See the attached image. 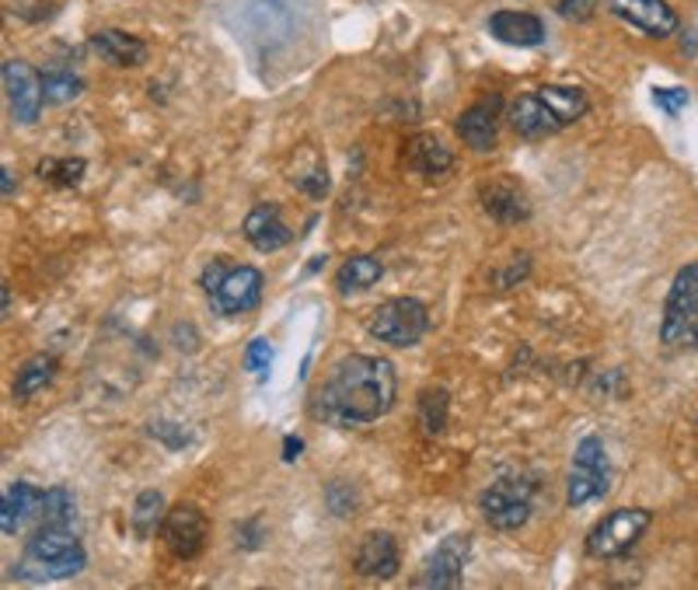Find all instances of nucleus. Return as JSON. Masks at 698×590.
<instances>
[{"mask_svg":"<svg viewBox=\"0 0 698 590\" xmlns=\"http://www.w3.org/2000/svg\"><path fill=\"white\" fill-rule=\"evenodd\" d=\"M300 447H304V444H300L297 437H286V440H283V461H294V458L300 455Z\"/></svg>","mask_w":698,"mask_h":590,"instance_id":"obj_37","label":"nucleus"},{"mask_svg":"<svg viewBox=\"0 0 698 590\" xmlns=\"http://www.w3.org/2000/svg\"><path fill=\"white\" fill-rule=\"evenodd\" d=\"M647 528H650V510H642V507L612 510L604 521H598L594 528H590L587 552L594 559H618L642 539V534H647Z\"/></svg>","mask_w":698,"mask_h":590,"instance_id":"obj_5","label":"nucleus"},{"mask_svg":"<svg viewBox=\"0 0 698 590\" xmlns=\"http://www.w3.org/2000/svg\"><path fill=\"white\" fill-rule=\"evenodd\" d=\"M0 297H4V318L11 315V287L4 283V287H0Z\"/></svg>","mask_w":698,"mask_h":590,"instance_id":"obj_40","label":"nucleus"},{"mask_svg":"<svg viewBox=\"0 0 698 590\" xmlns=\"http://www.w3.org/2000/svg\"><path fill=\"white\" fill-rule=\"evenodd\" d=\"M682 343H688V346H698V318H695L691 326H688V332H685V339H682Z\"/></svg>","mask_w":698,"mask_h":590,"instance_id":"obj_39","label":"nucleus"},{"mask_svg":"<svg viewBox=\"0 0 698 590\" xmlns=\"http://www.w3.org/2000/svg\"><path fill=\"white\" fill-rule=\"evenodd\" d=\"M235 539H238V545H241V548H259V545L265 542V531H262V524L252 517V521L238 524Z\"/></svg>","mask_w":698,"mask_h":590,"instance_id":"obj_36","label":"nucleus"},{"mask_svg":"<svg viewBox=\"0 0 698 590\" xmlns=\"http://www.w3.org/2000/svg\"><path fill=\"white\" fill-rule=\"evenodd\" d=\"M531 496H534V479L517 472L507 479H496L493 486L478 496V507L493 531H521L531 521Z\"/></svg>","mask_w":698,"mask_h":590,"instance_id":"obj_4","label":"nucleus"},{"mask_svg":"<svg viewBox=\"0 0 698 590\" xmlns=\"http://www.w3.org/2000/svg\"><path fill=\"white\" fill-rule=\"evenodd\" d=\"M291 182H294V186H297L300 192H308V196H311V200H321V196H326V192H329V172L318 165V168H311L308 175H294V178H291Z\"/></svg>","mask_w":698,"mask_h":590,"instance_id":"obj_32","label":"nucleus"},{"mask_svg":"<svg viewBox=\"0 0 698 590\" xmlns=\"http://www.w3.org/2000/svg\"><path fill=\"white\" fill-rule=\"evenodd\" d=\"M405 165L426 178H437L454 168V154L447 151L434 133H416V137H409V144H405Z\"/></svg>","mask_w":698,"mask_h":590,"instance_id":"obj_20","label":"nucleus"},{"mask_svg":"<svg viewBox=\"0 0 698 590\" xmlns=\"http://www.w3.org/2000/svg\"><path fill=\"white\" fill-rule=\"evenodd\" d=\"M270 364H273V346H270V339H252L245 350V367L248 370H256L259 378H270Z\"/></svg>","mask_w":698,"mask_h":590,"instance_id":"obj_31","label":"nucleus"},{"mask_svg":"<svg viewBox=\"0 0 698 590\" xmlns=\"http://www.w3.org/2000/svg\"><path fill=\"white\" fill-rule=\"evenodd\" d=\"M84 566H87V552L81 548L70 524H39V531H35L25 545L22 563L14 566V577L46 583V580L78 577Z\"/></svg>","mask_w":698,"mask_h":590,"instance_id":"obj_2","label":"nucleus"},{"mask_svg":"<svg viewBox=\"0 0 698 590\" xmlns=\"http://www.w3.org/2000/svg\"><path fill=\"white\" fill-rule=\"evenodd\" d=\"M35 517H39V524H70L74 521V496H70V489H63V486H49L39 496V510H35Z\"/></svg>","mask_w":698,"mask_h":590,"instance_id":"obj_27","label":"nucleus"},{"mask_svg":"<svg viewBox=\"0 0 698 590\" xmlns=\"http://www.w3.org/2000/svg\"><path fill=\"white\" fill-rule=\"evenodd\" d=\"M92 46L98 52V60H105L109 67H119V70H133L147 60V46H143V39H137L130 32H119V28L98 32Z\"/></svg>","mask_w":698,"mask_h":590,"instance_id":"obj_19","label":"nucleus"},{"mask_svg":"<svg viewBox=\"0 0 698 590\" xmlns=\"http://www.w3.org/2000/svg\"><path fill=\"white\" fill-rule=\"evenodd\" d=\"M653 102L667 116H677L682 109H688V92H685V87H653Z\"/></svg>","mask_w":698,"mask_h":590,"instance_id":"obj_33","label":"nucleus"},{"mask_svg":"<svg viewBox=\"0 0 698 590\" xmlns=\"http://www.w3.org/2000/svg\"><path fill=\"white\" fill-rule=\"evenodd\" d=\"M510 130L524 140H545V137L559 133L566 127L556 119V113H552L548 105L539 98V92H531V95H521L510 105Z\"/></svg>","mask_w":698,"mask_h":590,"instance_id":"obj_18","label":"nucleus"},{"mask_svg":"<svg viewBox=\"0 0 698 590\" xmlns=\"http://www.w3.org/2000/svg\"><path fill=\"white\" fill-rule=\"evenodd\" d=\"M147 434L151 437H157V440H165L171 451H178V447H186L189 444V434L182 430V426L178 423H168V420H157V423H151L147 426Z\"/></svg>","mask_w":698,"mask_h":590,"instance_id":"obj_34","label":"nucleus"},{"mask_svg":"<svg viewBox=\"0 0 698 590\" xmlns=\"http://www.w3.org/2000/svg\"><path fill=\"white\" fill-rule=\"evenodd\" d=\"M39 496L43 493L35 489L32 482H11L8 486L4 499H0V531H4L8 539H14L28 517L39 510Z\"/></svg>","mask_w":698,"mask_h":590,"instance_id":"obj_21","label":"nucleus"},{"mask_svg":"<svg viewBox=\"0 0 698 590\" xmlns=\"http://www.w3.org/2000/svg\"><path fill=\"white\" fill-rule=\"evenodd\" d=\"M607 493V451L601 437L587 434L580 437L577 451H572V469L566 482V504L583 507L590 499H598Z\"/></svg>","mask_w":698,"mask_h":590,"instance_id":"obj_6","label":"nucleus"},{"mask_svg":"<svg viewBox=\"0 0 698 590\" xmlns=\"http://www.w3.org/2000/svg\"><path fill=\"white\" fill-rule=\"evenodd\" d=\"M43 95L49 105H70L84 95V81L70 70H49V74H43Z\"/></svg>","mask_w":698,"mask_h":590,"instance_id":"obj_28","label":"nucleus"},{"mask_svg":"<svg viewBox=\"0 0 698 590\" xmlns=\"http://www.w3.org/2000/svg\"><path fill=\"white\" fill-rule=\"evenodd\" d=\"M556 11H559V17H566V22H590L594 0H559Z\"/></svg>","mask_w":698,"mask_h":590,"instance_id":"obj_35","label":"nucleus"},{"mask_svg":"<svg viewBox=\"0 0 698 590\" xmlns=\"http://www.w3.org/2000/svg\"><path fill=\"white\" fill-rule=\"evenodd\" d=\"M326 499H329V510L335 517H350L356 510V489L350 486V482H329V489H326Z\"/></svg>","mask_w":698,"mask_h":590,"instance_id":"obj_30","label":"nucleus"},{"mask_svg":"<svg viewBox=\"0 0 698 590\" xmlns=\"http://www.w3.org/2000/svg\"><path fill=\"white\" fill-rule=\"evenodd\" d=\"M399 399V374L395 364L385 356L350 353L339 364H332L326 385L318 391L321 416L335 423H374L391 413Z\"/></svg>","mask_w":698,"mask_h":590,"instance_id":"obj_1","label":"nucleus"},{"mask_svg":"<svg viewBox=\"0 0 698 590\" xmlns=\"http://www.w3.org/2000/svg\"><path fill=\"white\" fill-rule=\"evenodd\" d=\"M478 203L496 224H524L531 217V200L524 186L510 175H496L478 189Z\"/></svg>","mask_w":698,"mask_h":590,"instance_id":"obj_12","label":"nucleus"},{"mask_svg":"<svg viewBox=\"0 0 698 590\" xmlns=\"http://www.w3.org/2000/svg\"><path fill=\"white\" fill-rule=\"evenodd\" d=\"M4 92H8L14 119L22 122V127H32V122L39 119L43 102H46L43 78L35 74L25 60H8L4 63Z\"/></svg>","mask_w":698,"mask_h":590,"instance_id":"obj_11","label":"nucleus"},{"mask_svg":"<svg viewBox=\"0 0 698 590\" xmlns=\"http://www.w3.org/2000/svg\"><path fill=\"white\" fill-rule=\"evenodd\" d=\"M353 566H356V574L367 577V580H391V577H399L402 556H399L395 534H388V531H367L364 539H360V545H356Z\"/></svg>","mask_w":698,"mask_h":590,"instance_id":"obj_13","label":"nucleus"},{"mask_svg":"<svg viewBox=\"0 0 698 590\" xmlns=\"http://www.w3.org/2000/svg\"><path fill=\"white\" fill-rule=\"evenodd\" d=\"M52 374H57V361H52L49 353H39V356H32V361H25L22 367H17L14 385H11L14 402L35 399V396H39V391L52 381Z\"/></svg>","mask_w":698,"mask_h":590,"instance_id":"obj_22","label":"nucleus"},{"mask_svg":"<svg viewBox=\"0 0 698 590\" xmlns=\"http://www.w3.org/2000/svg\"><path fill=\"white\" fill-rule=\"evenodd\" d=\"M429 329V311L426 304L416 297H395V300H385L381 308H374L367 318V332L378 339L385 346H395V350H409L416 346L419 339Z\"/></svg>","mask_w":698,"mask_h":590,"instance_id":"obj_3","label":"nucleus"},{"mask_svg":"<svg viewBox=\"0 0 698 590\" xmlns=\"http://www.w3.org/2000/svg\"><path fill=\"white\" fill-rule=\"evenodd\" d=\"M496 113H499V98H489V102H478L458 116L454 130L475 154H489L496 148V140H499V116Z\"/></svg>","mask_w":698,"mask_h":590,"instance_id":"obj_16","label":"nucleus"},{"mask_svg":"<svg viewBox=\"0 0 698 590\" xmlns=\"http://www.w3.org/2000/svg\"><path fill=\"white\" fill-rule=\"evenodd\" d=\"M241 235H245V241L256 248V252H280V248H286L294 241V231L283 224V217H280V206H273V203H259V206H252L248 210V217H245V224H241Z\"/></svg>","mask_w":698,"mask_h":590,"instance_id":"obj_15","label":"nucleus"},{"mask_svg":"<svg viewBox=\"0 0 698 590\" xmlns=\"http://www.w3.org/2000/svg\"><path fill=\"white\" fill-rule=\"evenodd\" d=\"M262 283L265 280H262V273L256 270V266H238V270H224L221 283L206 294L213 315L235 318V315H245V311L259 308Z\"/></svg>","mask_w":698,"mask_h":590,"instance_id":"obj_8","label":"nucleus"},{"mask_svg":"<svg viewBox=\"0 0 698 590\" xmlns=\"http://www.w3.org/2000/svg\"><path fill=\"white\" fill-rule=\"evenodd\" d=\"M385 276V266L378 256H353L339 266L335 273V287L343 294H356V291H370L374 283Z\"/></svg>","mask_w":698,"mask_h":590,"instance_id":"obj_23","label":"nucleus"},{"mask_svg":"<svg viewBox=\"0 0 698 590\" xmlns=\"http://www.w3.org/2000/svg\"><path fill=\"white\" fill-rule=\"evenodd\" d=\"M84 168L87 165L81 157H46V161H39V168L35 172H39V178H46V182L70 189L84 178Z\"/></svg>","mask_w":698,"mask_h":590,"instance_id":"obj_29","label":"nucleus"},{"mask_svg":"<svg viewBox=\"0 0 698 590\" xmlns=\"http://www.w3.org/2000/svg\"><path fill=\"white\" fill-rule=\"evenodd\" d=\"M622 22H629L632 28L653 35V39H667V35L677 32V11L667 4V0H607Z\"/></svg>","mask_w":698,"mask_h":590,"instance_id":"obj_14","label":"nucleus"},{"mask_svg":"<svg viewBox=\"0 0 698 590\" xmlns=\"http://www.w3.org/2000/svg\"><path fill=\"white\" fill-rule=\"evenodd\" d=\"M0 178H4V196L11 200V192L17 189V182H14V172H11V168H4V172H0Z\"/></svg>","mask_w":698,"mask_h":590,"instance_id":"obj_38","label":"nucleus"},{"mask_svg":"<svg viewBox=\"0 0 698 590\" xmlns=\"http://www.w3.org/2000/svg\"><path fill=\"white\" fill-rule=\"evenodd\" d=\"M464 563H469V539L464 534H451L437 545V552L423 563L416 587L429 590H458L464 583Z\"/></svg>","mask_w":698,"mask_h":590,"instance_id":"obj_10","label":"nucleus"},{"mask_svg":"<svg viewBox=\"0 0 698 590\" xmlns=\"http://www.w3.org/2000/svg\"><path fill=\"white\" fill-rule=\"evenodd\" d=\"M130 524L140 539H151L154 531H161V524H165V496H161L157 489H143L133 504Z\"/></svg>","mask_w":698,"mask_h":590,"instance_id":"obj_25","label":"nucleus"},{"mask_svg":"<svg viewBox=\"0 0 698 590\" xmlns=\"http://www.w3.org/2000/svg\"><path fill=\"white\" fill-rule=\"evenodd\" d=\"M161 539H165V545L175 559H196L206 548V539H210L206 514L192 504L171 507L165 514V524H161Z\"/></svg>","mask_w":698,"mask_h":590,"instance_id":"obj_9","label":"nucleus"},{"mask_svg":"<svg viewBox=\"0 0 698 590\" xmlns=\"http://www.w3.org/2000/svg\"><path fill=\"white\" fill-rule=\"evenodd\" d=\"M698 318V262H688L685 270H677L667 304H664V321H660V339L667 346L682 343L688 326Z\"/></svg>","mask_w":698,"mask_h":590,"instance_id":"obj_7","label":"nucleus"},{"mask_svg":"<svg viewBox=\"0 0 698 590\" xmlns=\"http://www.w3.org/2000/svg\"><path fill=\"white\" fill-rule=\"evenodd\" d=\"M447 409H451V396L443 388H423L419 391V423L429 437L443 434L447 426Z\"/></svg>","mask_w":698,"mask_h":590,"instance_id":"obj_26","label":"nucleus"},{"mask_svg":"<svg viewBox=\"0 0 698 590\" xmlns=\"http://www.w3.org/2000/svg\"><path fill=\"white\" fill-rule=\"evenodd\" d=\"M539 98L548 105L552 113H556V119L563 122V127L583 119L587 109H590L587 95L580 92V87H569V84H545V87H539Z\"/></svg>","mask_w":698,"mask_h":590,"instance_id":"obj_24","label":"nucleus"},{"mask_svg":"<svg viewBox=\"0 0 698 590\" xmlns=\"http://www.w3.org/2000/svg\"><path fill=\"white\" fill-rule=\"evenodd\" d=\"M489 35L499 39L504 46H517V49H531L542 46L548 39V28L539 14L528 11H496L489 17Z\"/></svg>","mask_w":698,"mask_h":590,"instance_id":"obj_17","label":"nucleus"}]
</instances>
